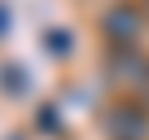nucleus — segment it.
<instances>
[{
	"mask_svg": "<svg viewBox=\"0 0 149 140\" xmlns=\"http://www.w3.org/2000/svg\"><path fill=\"white\" fill-rule=\"evenodd\" d=\"M105 31H110L114 40H136V31H140V18H136L132 9H114V13L105 18Z\"/></svg>",
	"mask_w": 149,
	"mask_h": 140,
	"instance_id": "obj_1",
	"label": "nucleus"
}]
</instances>
